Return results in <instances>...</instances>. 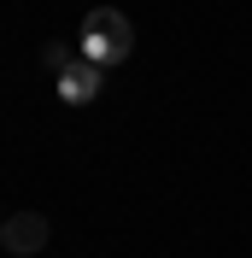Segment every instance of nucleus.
<instances>
[{
	"label": "nucleus",
	"mask_w": 252,
	"mask_h": 258,
	"mask_svg": "<svg viewBox=\"0 0 252 258\" xmlns=\"http://www.w3.org/2000/svg\"><path fill=\"white\" fill-rule=\"evenodd\" d=\"M0 223H6V211H0Z\"/></svg>",
	"instance_id": "39448f33"
},
{
	"label": "nucleus",
	"mask_w": 252,
	"mask_h": 258,
	"mask_svg": "<svg viewBox=\"0 0 252 258\" xmlns=\"http://www.w3.org/2000/svg\"><path fill=\"white\" fill-rule=\"evenodd\" d=\"M47 235H53V223L41 217V211H12L6 223H0V246L12 258H35L41 246H47Z\"/></svg>",
	"instance_id": "f03ea898"
},
{
	"label": "nucleus",
	"mask_w": 252,
	"mask_h": 258,
	"mask_svg": "<svg viewBox=\"0 0 252 258\" xmlns=\"http://www.w3.org/2000/svg\"><path fill=\"white\" fill-rule=\"evenodd\" d=\"M129 47H135V30H129V18L117 12V6H94V12L82 18V30H77V53L88 64H123Z\"/></svg>",
	"instance_id": "f257e3e1"
},
{
	"label": "nucleus",
	"mask_w": 252,
	"mask_h": 258,
	"mask_svg": "<svg viewBox=\"0 0 252 258\" xmlns=\"http://www.w3.org/2000/svg\"><path fill=\"white\" fill-rule=\"evenodd\" d=\"M100 82H106V71H100V64H88V59L77 53V59L53 77V88H59L65 106H88V100H100Z\"/></svg>",
	"instance_id": "7ed1b4c3"
},
{
	"label": "nucleus",
	"mask_w": 252,
	"mask_h": 258,
	"mask_svg": "<svg viewBox=\"0 0 252 258\" xmlns=\"http://www.w3.org/2000/svg\"><path fill=\"white\" fill-rule=\"evenodd\" d=\"M41 59H47V71H53V77H59V71H65V64H71V59H77V53L65 47V41H47V53H41Z\"/></svg>",
	"instance_id": "20e7f679"
}]
</instances>
